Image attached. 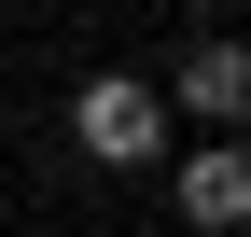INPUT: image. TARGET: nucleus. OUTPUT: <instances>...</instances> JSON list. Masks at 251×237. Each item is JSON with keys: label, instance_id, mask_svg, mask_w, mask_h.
Instances as JSON below:
<instances>
[{"label": "nucleus", "instance_id": "nucleus-1", "mask_svg": "<svg viewBox=\"0 0 251 237\" xmlns=\"http://www.w3.org/2000/svg\"><path fill=\"white\" fill-rule=\"evenodd\" d=\"M70 140H84L98 167H153V154H168V98L126 84V70H98V84L70 98Z\"/></svg>", "mask_w": 251, "mask_h": 237}, {"label": "nucleus", "instance_id": "nucleus-2", "mask_svg": "<svg viewBox=\"0 0 251 237\" xmlns=\"http://www.w3.org/2000/svg\"><path fill=\"white\" fill-rule=\"evenodd\" d=\"M168 195H181V223H196V237H237V223H251V154H237V140H196Z\"/></svg>", "mask_w": 251, "mask_h": 237}, {"label": "nucleus", "instance_id": "nucleus-3", "mask_svg": "<svg viewBox=\"0 0 251 237\" xmlns=\"http://www.w3.org/2000/svg\"><path fill=\"white\" fill-rule=\"evenodd\" d=\"M196 126H251V42H196L181 56V84H168Z\"/></svg>", "mask_w": 251, "mask_h": 237}]
</instances>
